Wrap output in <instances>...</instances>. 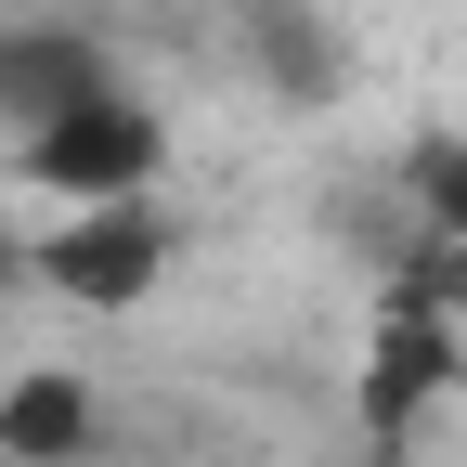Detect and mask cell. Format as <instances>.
<instances>
[{
	"label": "cell",
	"instance_id": "obj_2",
	"mask_svg": "<svg viewBox=\"0 0 467 467\" xmlns=\"http://www.w3.org/2000/svg\"><path fill=\"white\" fill-rule=\"evenodd\" d=\"M156 273H169V221H156V195H104V208L52 221L39 247H26V285H52L66 312H143Z\"/></svg>",
	"mask_w": 467,
	"mask_h": 467
},
{
	"label": "cell",
	"instance_id": "obj_7",
	"mask_svg": "<svg viewBox=\"0 0 467 467\" xmlns=\"http://www.w3.org/2000/svg\"><path fill=\"white\" fill-rule=\"evenodd\" d=\"M402 208L467 234V130H429V143H402Z\"/></svg>",
	"mask_w": 467,
	"mask_h": 467
},
{
	"label": "cell",
	"instance_id": "obj_1",
	"mask_svg": "<svg viewBox=\"0 0 467 467\" xmlns=\"http://www.w3.org/2000/svg\"><path fill=\"white\" fill-rule=\"evenodd\" d=\"M14 182L52 195V208H104V195H156L169 182V117L143 91H78V104H52L39 130H14Z\"/></svg>",
	"mask_w": 467,
	"mask_h": 467
},
{
	"label": "cell",
	"instance_id": "obj_3",
	"mask_svg": "<svg viewBox=\"0 0 467 467\" xmlns=\"http://www.w3.org/2000/svg\"><path fill=\"white\" fill-rule=\"evenodd\" d=\"M467 377V337H454V312H429L416 285H389L377 299V325H364V389H350V416H364V454H402L416 441V416Z\"/></svg>",
	"mask_w": 467,
	"mask_h": 467
},
{
	"label": "cell",
	"instance_id": "obj_5",
	"mask_svg": "<svg viewBox=\"0 0 467 467\" xmlns=\"http://www.w3.org/2000/svg\"><path fill=\"white\" fill-rule=\"evenodd\" d=\"M104 78H117L104 39H78V26H0V130H39L52 104H78Z\"/></svg>",
	"mask_w": 467,
	"mask_h": 467
},
{
	"label": "cell",
	"instance_id": "obj_4",
	"mask_svg": "<svg viewBox=\"0 0 467 467\" xmlns=\"http://www.w3.org/2000/svg\"><path fill=\"white\" fill-rule=\"evenodd\" d=\"M91 441H104V402H91V377H66V364L0 377V467H78Z\"/></svg>",
	"mask_w": 467,
	"mask_h": 467
},
{
	"label": "cell",
	"instance_id": "obj_8",
	"mask_svg": "<svg viewBox=\"0 0 467 467\" xmlns=\"http://www.w3.org/2000/svg\"><path fill=\"white\" fill-rule=\"evenodd\" d=\"M14 285H26V234L0 221V299H14Z\"/></svg>",
	"mask_w": 467,
	"mask_h": 467
},
{
	"label": "cell",
	"instance_id": "obj_6",
	"mask_svg": "<svg viewBox=\"0 0 467 467\" xmlns=\"http://www.w3.org/2000/svg\"><path fill=\"white\" fill-rule=\"evenodd\" d=\"M247 52H260V78H273V91H299V104L337 91V39L299 14V0H247Z\"/></svg>",
	"mask_w": 467,
	"mask_h": 467
}]
</instances>
